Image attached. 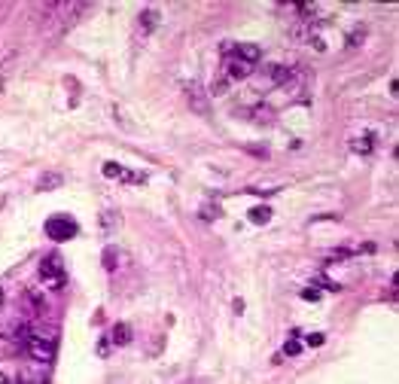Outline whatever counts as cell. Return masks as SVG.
<instances>
[{
	"label": "cell",
	"mask_w": 399,
	"mask_h": 384,
	"mask_svg": "<svg viewBox=\"0 0 399 384\" xmlns=\"http://www.w3.org/2000/svg\"><path fill=\"white\" fill-rule=\"evenodd\" d=\"M88 9V3H82V0H52V3H43L37 12V22L43 31H52V34H61L67 31L70 25H74L80 15Z\"/></svg>",
	"instance_id": "6da1fadb"
},
{
	"label": "cell",
	"mask_w": 399,
	"mask_h": 384,
	"mask_svg": "<svg viewBox=\"0 0 399 384\" xmlns=\"http://www.w3.org/2000/svg\"><path fill=\"white\" fill-rule=\"evenodd\" d=\"M64 259L58 256V253H49V256H43V263H40V281H43V287H49V290H61L64 287Z\"/></svg>",
	"instance_id": "7a4b0ae2"
},
{
	"label": "cell",
	"mask_w": 399,
	"mask_h": 384,
	"mask_svg": "<svg viewBox=\"0 0 399 384\" xmlns=\"http://www.w3.org/2000/svg\"><path fill=\"white\" fill-rule=\"evenodd\" d=\"M25 345H28V354H31V360H37V363H52V357H55V336H40V333H31Z\"/></svg>",
	"instance_id": "3957f363"
},
{
	"label": "cell",
	"mask_w": 399,
	"mask_h": 384,
	"mask_svg": "<svg viewBox=\"0 0 399 384\" xmlns=\"http://www.w3.org/2000/svg\"><path fill=\"white\" fill-rule=\"evenodd\" d=\"M46 235L52 241H67L77 235V223L70 217H52V220H46Z\"/></svg>",
	"instance_id": "277c9868"
},
{
	"label": "cell",
	"mask_w": 399,
	"mask_h": 384,
	"mask_svg": "<svg viewBox=\"0 0 399 384\" xmlns=\"http://www.w3.org/2000/svg\"><path fill=\"white\" fill-rule=\"evenodd\" d=\"M186 101H189V110L198 116H207L210 113V98L198 82H186Z\"/></svg>",
	"instance_id": "5b68a950"
},
{
	"label": "cell",
	"mask_w": 399,
	"mask_h": 384,
	"mask_svg": "<svg viewBox=\"0 0 399 384\" xmlns=\"http://www.w3.org/2000/svg\"><path fill=\"white\" fill-rule=\"evenodd\" d=\"M253 74V64H247V61H241V58H226V67H223V77L229 79V82H238V79H247Z\"/></svg>",
	"instance_id": "8992f818"
},
{
	"label": "cell",
	"mask_w": 399,
	"mask_h": 384,
	"mask_svg": "<svg viewBox=\"0 0 399 384\" xmlns=\"http://www.w3.org/2000/svg\"><path fill=\"white\" fill-rule=\"evenodd\" d=\"M159 22H161L159 9H143V12L137 15V37H140V40H143V37H150V34L159 28Z\"/></svg>",
	"instance_id": "52a82bcc"
},
{
	"label": "cell",
	"mask_w": 399,
	"mask_h": 384,
	"mask_svg": "<svg viewBox=\"0 0 399 384\" xmlns=\"http://www.w3.org/2000/svg\"><path fill=\"white\" fill-rule=\"evenodd\" d=\"M235 58H241L247 64H256L262 58V49L256 43H238V46H235Z\"/></svg>",
	"instance_id": "ba28073f"
},
{
	"label": "cell",
	"mask_w": 399,
	"mask_h": 384,
	"mask_svg": "<svg viewBox=\"0 0 399 384\" xmlns=\"http://www.w3.org/2000/svg\"><path fill=\"white\" fill-rule=\"evenodd\" d=\"M61 183H64V174L61 171H46L43 177L37 180V189L40 192H52V189H58Z\"/></svg>",
	"instance_id": "9c48e42d"
},
{
	"label": "cell",
	"mask_w": 399,
	"mask_h": 384,
	"mask_svg": "<svg viewBox=\"0 0 399 384\" xmlns=\"http://www.w3.org/2000/svg\"><path fill=\"white\" fill-rule=\"evenodd\" d=\"M119 211H113V207H107V211H101V232L104 235H113L119 229Z\"/></svg>",
	"instance_id": "30bf717a"
},
{
	"label": "cell",
	"mask_w": 399,
	"mask_h": 384,
	"mask_svg": "<svg viewBox=\"0 0 399 384\" xmlns=\"http://www.w3.org/2000/svg\"><path fill=\"white\" fill-rule=\"evenodd\" d=\"M131 339H134V333H131L128 323H116V326H113V333H110V342H113V345L125 347V345H131Z\"/></svg>",
	"instance_id": "8fae6325"
},
{
	"label": "cell",
	"mask_w": 399,
	"mask_h": 384,
	"mask_svg": "<svg viewBox=\"0 0 399 384\" xmlns=\"http://www.w3.org/2000/svg\"><path fill=\"white\" fill-rule=\"evenodd\" d=\"M351 150L359 153V155H369L375 150V134H362V137H354L351 141Z\"/></svg>",
	"instance_id": "7c38bea8"
},
{
	"label": "cell",
	"mask_w": 399,
	"mask_h": 384,
	"mask_svg": "<svg viewBox=\"0 0 399 384\" xmlns=\"http://www.w3.org/2000/svg\"><path fill=\"white\" fill-rule=\"evenodd\" d=\"M122 174H125V168H122V165H116V162H104V177H110V180H122Z\"/></svg>",
	"instance_id": "4fadbf2b"
},
{
	"label": "cell",
	"mask_w": 399,
	"mask_h": 384,
	"mask_svg": "<svg viewBox=\"0 0 399 384\" xmlns=\"http://www.w3.org/2000/svg\"><path fill=\"white\" fill-rule=\"evenodd\" d=\"M250 220L259 223V226L268 223V220H271V207H265V204H262V207H253V211H250Z\"/></svg>",
	"instance_id": "5bb4252c"
},
{
	"label": "cell",
	"mask_w": 399,
	"mask_h": 384,
	"mask_svg": "<svg viewBox=\"0 0 399 384\" xmlns=\"http://www.w3.org/2000/svg\"><path fill=\"white\" fill-rule=\"evenodd\" d=\"M229 85H232V82H229L226 77H220V79L210 85V95H226V92H229Z\"/></svg>",
	"instance_id": "9a60e30c"
},
{
	"label": "cell",
	"mask_w": 399,
	"mask_h": 384,
	"mask_svg": "<svg viewBox=\"0 0 399 384\" xmlns=\"http://www.w3.org/2000/svg\"><path fill=\"white\" fill-rule=\"evenodd\" d=\"M113 266H116V250H113V247H107V250H104V269H107V271H113Z\"/></svg>",
	"instance_id": "2e32d148"
},
{
	"label": "cell",
	"mask_w": 399,
	"mask_h": 384,
	"mask_svg": "<svg viewBox=\"0 0 399 384\" xmlns=\"http://www.w3.org/2000/svg\"><path fill=\"white\" fill-rule=\"evenodd\" d=\"M122 180L137 186V183H143V180H147V174H131V171H125V174H122Z\"/></svg>",
	"instance_id": "e0dca14e"
},
{
	"label": "cell",
	"mask_w": 399,
	"mask_h": 384,
	"mask_svg": "<svg viewBox=\"0 0 399 384\" xmlns=\"http://www.w3.org/2000/svg\"><path fill=\"white\" fill-rule=\"evenodd\" d=\"M201 217H204V220H216V217H220V207H216V204H207L204 211H201Z\"/></svg>",
	"instance_id": "ac0fdd59"
},
{
	"label": "cell",
	"mask_w": 399,
	"mask_h": 384,
	"mask_svg": "<svg viewBox=\"0 0 399 384\" xmlns=\"http://www.w3.org/2000/svg\"><path fill=\"white\" fill-rule=\"evenodd\" d=\"M302 299H308V302H317V299H320V293H317L314 287H308V290H302Z\"/></svg>",
	"instance_id": "d6986e66"
},
{
	"label": "cell",
	"mask_w": 399,
	"mask_h": 384,
	"mask_svg": "<svg viewBox=\"0 0 399 384\" xmlns=\"http://www.w3.org/2000/svg\"><path fill=\"white\" fill-rule=\"evenodd\" d=\"M299 351H302V347H299V342H289V345L283 347V354H289V357H296Z\"/></svg>",
	"instance_id": "ffe728a7"
},
{
	"label": "cell",
	"mask_w": 399,
	"mask_h": 384,
	"mask_svg": "<svg viewBox=\"0 0 399 384\" xmlns=\"http://www.w3.org/2000/svg\"><path fill=\"white\" fill-rule=\"evenodd\" d=\"M308 345H314V347L323 345V336H308Z\"/></svg>",
	"instance_id": "44dd1931"
},
{
	"label": "cell",
	"mask_w": 399,
	"mask_h": 384,
	"mask_svg": "<svg viewBox=\"0 0 399 384\" xmlns=\"http://www.w3.org/2000/svg\"><path fill=\"white\" fill-rule=\"evenodd\" d=\"M183 384H210L207 378H189V381H183Z\"/></svg>",
	"instance_id": "7402d4cb"
},
{
	"label": "cell",
	"mask_w": 399,
	"mask_h": 384,
	"mask_svg": "<svg viewBox=\"0 0 399 384\" xmlns=\"http://www.w3.org/2000/svg\"><path fill=\"white\" fill-rule=\"evenodd\" d=\"M0 384H12V381H9V378H6L3 372H0Z\"/></svg>",
	"instance_id": "603a6c76"
},
{
	"label": "cell",
	"mask_w": 399,
	"mask_h": 384,
	"mask_svg": "<svg viewBox=\"0 0 399 384\" xmlns=\"http://www.w3.org/2000/svg\"><path fill=\"white\" fill-rule=\"evenodd\" d=\"M0 308H3V290H0Z\"/></svg>",
	"instance_id": "cb8c5ba5"
}]
</instances>
